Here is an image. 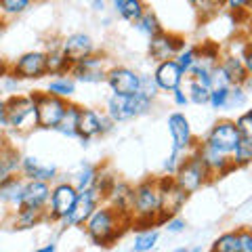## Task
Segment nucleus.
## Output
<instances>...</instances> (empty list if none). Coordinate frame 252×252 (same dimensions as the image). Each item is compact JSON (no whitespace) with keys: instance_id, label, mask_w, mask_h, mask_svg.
I'll list each match as a JSON object with an SVG mask.
<instances>
[{"instance_id":"412c9836","label":"nucleus","mask_w":252,"mask_h":252,"mask_svg":"<svg viewBox=\"0 0 252 252\" xmlns=\"http://www.w3.org/2000/svg\"><path fill=\"white\" fill-rule=\"evenodd\" d=\"M103 202L107 206H112L114 210H118L124 217L132 215V185L128 181L116 179L114 185L107 189V193L103 195Z\"/></svg>"},{"instance_id":"49530a36","label":"nucleus","mask_w":252,"mask_h":252,"mask_svg":"<svg viewBox=\"0 0 252 252\" xmlns=\"http://www.w3.org/2000/svg\"><path fill=\"white\" fill-rule=\"evenodd\" d=\"M181 160H183V156L170 152V156L162 164V172H164V175H168V177H172V175H175V170H177V166L181 164Z\"/></svg>"},{"instance_id":"72a5a7b5","label":"nucleus","mask_w":252,"mask_h":252,"mask_svg":"<svg viewBox=\"0 0 252 252\" xmlns=\"http://www.w3.org/2000/svg\"><path fill=\"white\" fill-rule=\"evenodd\" d=\"M116 172L107 166V164H101V166H97V175H94V181H93V189L97 191L101 198L107 193V189L114 185L116 181Z\"/></svg>"},{"instance_id":"37998d69","label":"nucleus","mask_w":252,"mask_h":252,"mask_svg":"<svg viewBox=\"0 0 252 252\" xmlns=\"http://www.w3.org/2000/svg\"><path fill=\"white\" fill-rule=\"evenodd\" d=\"M139 93H143L147 99H156L158 97V86H156V82H154V78L152 76H147V74H141V86H139Z\"/></svg>"},{"instance_id":"a19ab883","label":"nucleus","mask_w":252,"mask_h":252,"mask_svg":"<svg viewBox=\"0 0 252 252\" xmlns=\"http://www.w3.org/2000/svg\"><path fill=\"white\" fill-rule=\"evenodd\" d=\"M187 99H189V103H193V105H206L208 103V94H210V89H206V86H202L198 82H193V80H189L187 84Z\"/></svg>"},{"instance_id":"b1692460","label":"nucleus","mask_w":252,"mask_h":252,"mask_svg":"<svg viewBox=\"0 0 252 252\" xmlns=\"http://www.w3.org/2000/svg\"><path fill=\"white\" fill-rule=\"evenodd\" d=\"M21 152L6 139H0V185L6 183L11 177L19 175Z\"/></svg>"},{"instance_id":"c03bdc74","label":"nucleus","mask_w":252,"mask_h":252,"mask_svg":"<svg viewBox=\"0 0 252 252\" xmlns=\"http://www.w3.org/2000/svg\"><path fill=\"white\" fill-rule=\"evenodd\" d=\"M220 4H223L229 13L240 15V13H248L250 0H220Z\"/></svg>"},{"instance_id":"5fc2aeb1","label":"nucleus","mask_w":252,"mask_h":252,"mask_svg":"<svg viewBox=\"0 0 252 252\" xmlns=\"http://www.w3.org/2000/svg\"><path fill=\"white\" fill-rule=\"evenodd\" d=\"M172 252H202V248H187V246H181V248H177V250H172Z\"/></svg>"},{"instance_id":"5701e85b","label":"nucleus","mask_w":252,"mask_h":252,"mask_svg":"<svg viewBox=\"0 0 252 252\" xmlns=\"http://www.w3.org/2000/svg\"><path fill=\"white\" fill-rule=\"evenodd\" d=\"M49 195H51V183H42V181H26L19 206L34 208V210H46Z\"/></svg>"},{"instance_id":"ea45409f","label":"nucleus","mask_w":252,"mask_h":252,"mask_svg":"<svg viewBox=\"0 0 252 252\" xmlns=\"http://www.w3.org/2000/svg\"><path fill=\"white\" fill-rule=\"evenodd\" d=\"M227 94H229V86H215V89H210L206 105H210V109H215V112H225Z\"/></svg>"},{"instance_id":"aec40b11","label":"nucleus","mask_w":252,"mask_h":252,"mask_svg":"<svg viewBox=\"0 0 252 252\" xmlns=\"http://www.w3.org/2000/svg\"><path fill=\"white\" fill-rule=\"evenodd\" d=\"M19 177L23 181H42V183H53L59 177L57 166L53 164H42L34 156H21V166Z\"/></svg>"},{"instance_id":"6e6d98bb","label":"nucleus","mask_w":252,"mask_h":252,"mask_svg":"<svg viewBox=\"0 0 252 252\" xmlns=\"http://www.w3.org/2000/svg\"><path fill=\"white\" fill-rule=\"evenodd\" d=\"M185 2H189V4L193 6V9H200V6H202L204 2H206V0H185Z\"/></svg>"},{"instance_id":"c756f323","label":"nucleus","mask_w":252,"mask_h":252,"mask_svg":"<svg viewBox=\"0 0 252 252\" xmlns=\"http://www.w3.org/2000/svg\"><path fill=\"white\" fill-rule=\"evenodd\" d=\"M231 162L235 168H246L252 164V139H242L238 141V145L233 147V152L229 154Z\"/></svg>"},{"instance_id":"680f3d73","label":"nucleus","mask_w":252,"mask_h":252,"mask_svg":"<svg viewBox=\"0 0 252 252\" xmlns=\"http://www.w3.org/2000/svg\"><path fill=\"white\" fill-rule=\"evenodd\" d=\"M152 252H154V250H152Z\"/></svg>"},{"instance_id":"0eeeda50","label":"nucleus","mask_w":252,"mask_h":252,"mask_svg":"<svg viewBox=\"0 0 252 252\" xmlns=\"http://www.w3.org/2000/svg\"><path fill=\"white\" fill-rule=\"evenodd\" d=\"M158 179V191H160V225L170 217L181 215V210L185 208V204L189 200V193H185L181 189L175 179L164 175L156 177Z\"/></svg>"},{"instance_id":"f8f14e48","label":"nucleus","mask_w":252,"mask_h":252,"mask_svg":"<svg viewBox=\"0 0 252 252\" xmlns=\"http://www.w3.org/2000/svg\"><path fill=\"white\" fill-rule=\"evenodd\" d=\"M187 44L185 36L183 34H177V32H166L162 30L160 34H156L149 38V46H147V53L152 61L160 63V61H166V59H175L177 53L183 49Z\"/></svg>"},{"instance_id":"4be33fe9","label":"nucleus","mask_w":252,"mask_h":252,"mask_svg":"<svg viewBox=\"0 0 252 252\" xmlns=\"http://www.w3.org/2000/svg\"><path fill=\"white\" fill-rule=\"evenodd\" d=\"M219 65L223 67V72L227 74L231 84H244L246 89L250 91L252 86V76L246 69V65L242 63L240 55L235 51H227V53H220V59H219Z\"/></svg>"},{"instance_id":"e433bc0d","label":"nucleus","mask_w":252,"mask_h":252,"mask_svg":"<svg viewBox=\"0 0 252 252\" xmlns=\"http://www.w3.org/2000/svg\"><path fill=\"white\" fill-rule=\"evenodd\" d=\"M248 103V89L244 84H231L227 94V109H242Z\"/></svg>"},{"instance_id":"bb28decb","label":"nucleus","mask_w":252,"mask_h":252,"mask_svg":"<svg viewBox=\"0 0 252 252\" xmlns=\"http://www.w3.org/2000/svg\"><path fill=\"white\" fill-rule=\"evenodd\" d=\"M78 114H80V105L74 103V101H67L65 114H63L55 130L67 139H78Z\"/></svg>"},{"instance_id":"a18cd8bd","label":"nucleus","mask_w":252,"mask_h":252,"mask_svg":"<svg viewBox=\"0 0 252 252\" xmlns=\"http://www.w3.org/2000/svg\"><path fill=\"white\" fill-rule=\"evenodd\" d=\"M164 229H166L168 233H181V231H185V227H187V223H185V219L181 217V215H177V217H170V219H166L164 220Z\"/></svg>"},{"instance_id":"7c9ffc66","label":"nucleus","mask_w":252,"mask_h":252,"mask_svg":"<svg viewBox=\"0 0 252 252\" xmlns=\"http://www.w3.org/2000/svg\"><path fill=\"white\" fill-rule=\"evenodd\" d=\"M118 15L128 21V23H137L141 19V15H143L147 11V2L145 0H124V2L118 6Z\"/></svg>"},{"instance_id":"f3484780","label":"nucleus","mask_w":252,"mask_h":252,"mask_svg":"<svg viewBox=\"0 0 252 252\" xmlns=\"http://www.w3.org/2000/svg\"><path fill=\"white\" fill-rule=\"evenodd\" d=\"M193 152L198 154V158L202 160V164H204V166H206V170L210 172L212 181H215V179H223V177L229 175V172L235 170V166H233V162H231L229 156H225V154L217 152V149L208 147L206 143H202V141H198V143H195Z\"/></svg>"},{"instance_id":"1a4fd4ad","label":"nucleus","mask_w":252,"mask_h":252,"mask_svg":"<svg viewBox=\"0 0 252 252\" xmlns=\"http://www.w3.org/2000/svg\"><path fill=\"white\" fill-rule=\"evenodd\" d=\"M114 122L105 116V112H99L94 107H84L80 105V114H78V139L82 141L86 147L89 141L94 137H103L114 128Z\"/></svg>"},{"instance_id":"79ce46f5","label":"nucleus","mask_w":252,"mask_h":252,"mask_svg":"<svg viewBox=\"0 0 252 252\" xmlns=\"http://www.w3.org/2000/svg\"><path fill=\"white\" fill-rule=\"evenodd\" d=\"M233 124L242 139H252V109H246L244 114H240L233 120Z\"/></svg>"},{"instance_id":"2f4dec72","label":"nucleus","mask_w":252,"mask_h":252,"mask_svg":"<svg viewBox=\"0 0 252 252\" xmlns=\"http://www.w3.org/2000/svg\"><path fill=\"white\" fill-rule=\"evenodd\" d=\"M160 240V231L156 227H147V229H141L135 235V244H132V252H152L154 246Z\"/></svg>"},{"instance_id":"9b49d317","label":"nucleus","mask_w":252,"mask_h":252,"mask_svg":"<svg viewBox=\"0 0 252 252\" xmlns=\"http://www.w3.org/2000/svg\"><path fill=\"white\" fill-rule=\"evenodd\" d=\"M238 141H240V135H238V130H235L233 120L223 118V120H219L210 126L208 132L202 139V143H206L208 147L217 149L220 154L229 156L233 152V147L238 145Z\"/></svg>"},{"instance_id":"864d4df0","label":"nucleus","mask_w":252,"mask_h":252,"mask_svg":"<svg viewBox=\"0 0 252 252\" xmlns=\"http://www.w3.org/2000/svg\"><path fill=\"white\" fill-rule=\"evenodd\" d=\"M93 9L94 11H105V0H93Z\"/></svg>"},{"instance_id":"58836bf2","label":"nucleus","mask_w":252,"mask_h":252,"mask_svg":"<svg viewBox=\"0 0 252 252\" xmlns=\"http://www.w3.org/2000/svg\"><path fill=\"white\" fill-rule=\"evenodd\" d=\"M34 0H0V11L4 17H17V15L26 13Z\"/></svg>"},{"instance_id":"dca6fc26","label":"nucleus","mask_w":252,"mask_h":252,"mask_svg":"<svg viewBox=\"0 0 252 252\" xmlns=\"http://www.w3.org/2000/svg\"><path fill=\"white\" fill-rule=\"evenodd\" d=\"M103 202V198L94 191V189H84V191H78V198H76V204L72 212L61 220V225L65 227V229H69V227H82L86 223V219H89L94 208L99 206V204Z\"/></svg>"},{"instance_id":"09e8293b","label":"nucleus","mask_w":252,"mask_h":252,"mask_svg":"<svg viewBox=\"0 0 252 252\" xmlns=\"http://www.w3.org/2000/svg\"><path fill=\"white\" fill-rule=\"evenodd\" d=\"M170 94H172V101H175V105H177V107H185V105L189 103L187 93H185L183 86H179V89H175V91H172Z\"/></svg>"},{"instance_id":"20e7f679","label":"nucleus","mask_w":252,"mask_h":252,"mask_svg":"<svg viewBox=\"0 0 252 252\" xmlns=\"http://www.w3.org/2000/svg\"><path fill=\"white\" fill-rule=\"evenodd\" d=\"M154 101L147 99L143 93H135V94H112L105 103V116L112 120L114 124L118 122H126L132 118H139L147 114L152 109Z\"/></svg>"},{"instance_id":"393cba45","label":"nucleus","mask_w":252,"mask_h":252,"mask_svg":"<svg viewBox=\"0 0 252 252\" xmlns=\"http://www.w3.org/2000/svg\"><path fill=\"white\" fill-rule=\"evenodd\" d=\"M44 220H49L46 210H34V208H23V206H17L9 215V223L13 229H34V227L44 223Z\"/></svg>"},{"instance_id":"de8ad7c7","label":"nucleus","mask_w":252,"mask_h":252,"mask_svg":"<svg viewBox=\"0 0 252 252\" xmlns=\"http://www.w3.org/2000/svg\"><path fill=\"white\" fill-rule=\"evenodd\" d=\"M238 242H240L238 252H252V231L248 229V227L238 229Z\"/></svg>"},{"instance_id":"cd10ccee","label":"nucleus","mask_w":252,"mask_h":252,"mask_svg":"<svg viewBox=\"0 0 252 252\" xmlns=\"http://www.w3.org/2000/svg\"><path fill=\"white\" fill-rule=\"evenodd\" d=\"M44 53H46V76H63V74H69V67H72V63L63 57V53L59 51V42L49 46V51H44Z\"/></svg>"},{"instance_id":"052dcab7","label":"nucleus","mask_w":252,"mask_h":252,"mask_svg":"<svg viewBox=\"0 0 252 252\" xmlns=\"http://www.w3.org/2000/svg\"><path fill=\"white\" fill-rule=\"evenodd\" d=\"M34 2H38V0H34Z\"/></svg>"},{"instance_id":"4d7b16f0","label":"nucleus","mask_w":252,"mask_h":252,"mask_svg":"<svg viewBox=\"0 0 252 252\" xmlns=\"http://www.w3.org/2000/svg\"><path fill=\"white\" fill-rule=\"evenodd\" d=\"M124 2V0H112V4H114V9H118V6H120Z\"/></svg>"},{"instance_id":"473e14b6","label":"nucleus","mask_w":252,"mask_h":252,"mask_svg":"<svg viewBox=\"0 0 252 252\" xmlns=\"http://www.w3.org/2000/svg\"><path fill=\"white\" fill-rule=\"evenodd\" d=\"M132 26H135V28L141 32V34L147 36V38L160 34V32L164 30L162 23H160V19H158V15H156L152 9H147L143 15H141V19H139L137 23H132Z\"/></svg>"},{"instance_id":"603ef678","label":"nucleus","mask_w":252,"mask_h":252,"mask_svg":"<svg viewBox=\"0 0 252 252\" xmlns=\"http://www.w3.org/2000/svg\"><path fill=\"white\" fill-rule=\"evenodd\" d=\"M34 252H57V244H46V246H42V248H38V250H34Z\"/></svg>"},{"instance_id":"a211bd4d","label":"nucleus","mask_w":252,"mask_h":252,"mask_svg":"<svg viewBox=\"0 0 252 252\" xmlns=\"http://www.w3.org/2000/svg\"><path fill=\"white\" fill-rule=\"evenodd\" d=\"M59 51L63 53V57L74 65V63H78L80 59L89 57V55L94 53V42H93V38L89 34L76 32V34H69L59 42Z\"/></svg>"},{"instance_id":"bf43d9fd","label":"nucleus","mask_w":252,"mask_h":252,"mask_svg":"<svg viewBox=\"0 0 252 252\" xmlns=\"http://www.w3.org/2000/svg\"><path fill=\"white\" fill-rule=\"evenodd\" d=\"M215 2H219V4H220V0H215Z\"/></svg>"},{"instance_id":"ddd939ff","label":"nucleus","mask_w":252,"mask_h":252,"mask_svg":"<svg viewBox=\"0 0 252 252\" xmlns=\"http://www.w3.org/2000/svg\"><path fill=\"white\" fill-rule=\"evenodd\" d=\"M168 132H170V139H172L170 152H175V154L185 156L195 147V143H198L187 116L181 114V112H172L168 116Z\"/></svg>"},{"instance_id":"39448f33","label":"nucleus","mask_w":252,"mask_h":252,"mask_svg":"<svg viewBox=\"0 0 252 252\" xmlns=\"http://www.w3.org/2000/svg\"><path fill=\"white\" fill-rule=\"evenodd\" d=\"M6 128L17 135L36 128V105L32 94H11L6 99Z\"/></svg>"},{"instance_id":"423d86ee","label":"nucleus","mask_w":252,"mask_h":252,"mask_svg":"<svg viewBox=\"0 0 252 252\" xmlns=\"http://www.w3.org/2000/svg\"><path fill=\"white\" fill-rule=\"evenodd\" d=\"M30 94L36 105V128L55 130L59 120L63 118V114H65L67 99L55 97V94H49L46 91H34Z\"/></svg>"},{"instance_id":"a878e982","label":"nucleus","mask_w":252,"mask_h":252,"mask_svg":"<svg viewBox=\"0 0 252 252\" xmlns=\"http://www.w3.org/2000/svg\"><path fill=\"white\" fill-rule=\"evenodd\" d=\"M23 185H26V181H23L19 175L11 177L6 183L0 185V204L6 208L15 210L19 206L21 202V195H23Z\"/></svg>"},{"instance_id":"9d476101","label":"nucleus","mask_w":252,"mask_h":252,"mask_svg":"<svg viewBox=\"0 0 252 252\" xmlns=\"http://www.w3.org/2000/svg\"><path fill=\"white\" fill-rule=\"evenodd\" d=\"M105 72H107V55L97 53V51L69 67V76L76 82H82V84L105 82Z\"/></svg>"},{"instance_id":"8fccbe9b","label":"nucleus","mask_w":252,"mask_h":252,"mask_svg":"<svg viewBox=\"0 0 252 252\" xmlns=\"http://www.w3.org/2000/svg\"><path fill=\"white\" fill-rule=\"evenodd\" d=\"M0 128H6V99H0Z\"/></svg>"},{"instance_id":"4c0bfd02","label":"nucleus","mask_w":252,"mask_h":252,"mask_svg":"<svg viewBox=\"0 0 252 252\" xmlns=\"http://www.w3.org/2000/svg\"><path fill=\"white\" fill-rule=\"evenodd\" d=\"M195 53H198V44H185L183 49H181V51L177 53V57H175L177 65L181 67V72L185 74V78H187L189 69H191L193 61H195Z\"/></svg>"},{"instance_id":"f704fd0d","label":"nucleus","mask_w":252,"mask_h":252,"mask_svg":"<svg viewBox=\"0 0 252 252\" xmlns=\"http://www.w3.org/2000/svg\"><path fill=\"white\" fill-rule=\"evenodd\" d=\"M240 250V242H238V229L225 231L210 244L208 252H238Z\"/></svg>"},{"instance_id":"2eb2a0df","label":"nucleus","mask_w":252,"mask_h":252,"mask_svg":"<svg viewBox=\"0 0 252 252\" xmlns=\"http://www.w3.org/2000/svg\"><path fill=\"white\" fill-rule=\"evenodd\" d=\"M105 84L112 94H135L141 86V74L128 65H112L105 72Z\"/></svg>"},{"instance_id":"f257e3e1","label":"nucleus","mask_w":252,"mask_h":252,"mask_svg":"<svg viewBox=\"0 0 252 252\" xmlns=\"http://www.w3.org/2000/svg\"><path fill=\"white\" fill-rule=\"evenodd\" d=\"M82 227L94 246L109 248L130 229V217H124L105 202H101Z\"/></svg>"},{"instance_id":"c9c22d12","label":"nucleus","mask_w":252,"mask_h":252,"mask_svg":"<svg viewBox=\"0 0 252 252\" xmlns=\"http://www.w3.org/2000/svg\"><path fill=\"white\" fill-rule=\"evenodd\" d=\"M94 175H97V166L94 164H82L78 172L74 175V181L72 185L78 189V191H84V189H91L93 187V181H94Z\"/></svg>"},{"instance_id":"3c124183","label":"nucleus","mask_w":252,"mask_h":252,"mask_svg":"<svg viewBox=\"0 0 252 252\" xmlns=\"http://www.w3.org/2000/svg\"><path fill=\"white\" fill-rule=\"evenodd\" d=\"M11 74V63H6L0 59V78H4V76H9Z\"/></svg>"},{"instance_id":"6e6552de","label":"nucleus","mask_w":252,"mask_h":252,"mask_svg":"<svg viewBox=\"0 0 252 252\" xmlns=\"http://www.w3.org/2000/svg\"><path fill=\"white\" fill-rule=\"evenodd\" d=\"M76 198H78V189L69 181H57L55 185H51L49 204H46V217H49V220L61 223L72 212Z\"/></svg>"},{"instance_id":"13d9d810","label":"nucleus","mask_w":252,"mask_h":252,"mask_svg":"<svg viewBox=\"0 0 252 252\" xmlns=\"http://www.w3.org/2000/svg\"><path fill=\"white\" fill-rule=\"evenodd\" d=\"M2 26H4V15H2V11H0V30H2Z\"/></svg>"},{"instance_id":"f03ea898","label":"nucleus","mask_w":252,"mask_h":252,"mask_svg":"<svg viewBox=\"0 0 252 252\" xmlns=\"http://www.w3.org/2000/svg\"><path fill=\"white\" fill-rule=\"evenodd\" d=\"M160 225V191H158V179L147 177L132 185V215L130 229L141 231L147 227Z\"/></svg>"},{"instance_id":"c85d7f7f","label":"nucleus","mask_w":252,"mask_h":252,"mask_svg":"<svg viewBox=\"0 0 252 252\" xmlns=\"http://www.w3.org/2000/svg\"><path fill=\"white\" fill-rule=\"evenodd\" d=\"M46 93L55 94V97H61V99H67L76 93V80L69 74H63V76H55L51 78V82L46 84Z\"/></svg>"},{"instance_id":"6ab92c4d","label":"nucleus","mask_w":252,"mask_h":252,"mask_svg":"<svg viewBox=\"0 0 252 252\" xmlns=\"http://www.w3.org/2000/svg\"><path fill=\"white\" fill-rule=\"evenodd\" d=\"M152 78L160 93H172L175 89H179V86H183L185 74L181 72V67L177 65L175 59H166V61L156 63Z\"/></svg>"},{"instance_id":"4468645a","label":"nucleus","mask_w":252,"mask_h":252,"mask_svg":"<svg viewBox=\"0 0 252 252\" xmlns=\"http://www.w3.org/2000/svg\"><path fill=\"white\" fill-rule=\"evenodd\" d=\"M11 74L17 80H40L46 76V53L28 51L11 63Z\"/></svg>"},{"instance_id":"7ed1b4c3","label":"nucleus","mask_w":252,"mask_h":252,"mask_svg":"<svg viewBox=\"0 0 252 252\" xmlns=\"http://www.w3.org/2000/svg\"><path fill=\"white\" fill-rule=\"evenodd\" d=\"M172 179H175V183L189 195L198 193L202 187H206L212 181L210 172L206 170V166L202 164V160L198 158V154H195L193 149L183 156V160H181V164L177 166Z\"/></svg>"}]
</instances>
